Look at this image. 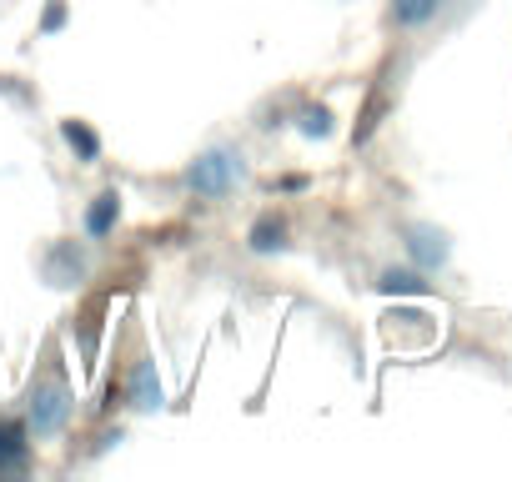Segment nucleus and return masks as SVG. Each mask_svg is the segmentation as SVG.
<instances>
[{
    "label": "nucleus",
    "mask_w": 512,
    "mask_h": 482,
    "mask_svg": "<svg viewBox=\"0 0 512 482\" xmlns=\"http://www.w3.org/2000/svg\"><path fill=\"white\" fill-rule=\"evenodd\" d=\"M407 252H412L417 272H437V267L447 262V236L432 231V226H412V231H407Z\"/></svg>",
    "instance_id": "obj_8"
},
{
    "label": "nucleus",
    "mask_w": 512,
    "mask_h": 482,
    "mask_svg": "<svg viewBox=\"0 0 512 482\" xmlns=\"http://www.w3.org/2000/svg\"><path fill=\"white\" fill-rule=\"evenodd\" d=\"M31 467V432L21 417H0V477H21Z\"/></svg>",
    "instance_id": "obj_4"
},
{
    "label": "nucleus",
    "mask_w": 512,
    "mask_h": 482,
    "mask_svg": "<svg viewBox=\"0 0 512 482\" xmlns=\"http://www.w3.org/2000/svg\"><path fill=\"white\" fill-rule=\"evenodd\" d=\"M241 186H246V156H241V146H206L186 166V191L201 196V201H226Z\"/></svg>",
    "instance_id": "obj_2"
},
{
    "label": "nucleus",
    "mask_w": 512,
    "mask_h": 482,
    "mask_svg": "<svg viewBox=\"0 0 512 482\" xmlns=\"http://www.w3.org/2000/svg\"><path fill=\"white\" fill-rule=\"evenodd\" d=\"M61 141L71 146V156L81 161V166H91V161H101V131L91 126V121H61Z\"/></svg>",
    "instance_id": "obj_10"
},
{
    "label": "nucleus",
    "mask_w": 512,
    "mask_h": 482,
    "mask_svg": "<svg viewBox=\"0 0 512 482\" xmlns=\"http://www.w3.org/2000/svg\"><path fill=\"white\" fill-rule=\"evenodd\" d=\"M292 241V226H287V216L277 211V206H267L262 216H256L251 226H246V247L256 252V257H272V252H282Z\"/></svg>",
    "instance_id": "obj_6"
},
{
    "label": "nucleus",
    "mask_w": 512,
    "mask_h": 482,
    "mask_svg": "<svg viewBox=\"0 0 512 482\" xmlns=\"http://www.w3.org/2000/svg\"><path fill=\"white\" fill-rule=\"evenodd\" d=\"M297 131H302V136H312V141H322V136H332V111H327L322 101H312V106H302V111H297Z\"/></svg>",
    "instance_id": "obj_12"
},
{
    "label": "nucleus",
    "mask_w": 512,
    "mask_h": 482,
    "mask_svg": "<svg viewBox=\"0 0 512 482\" xmlns=\"http://www.w3.org/2000/svg\"><path fill=\"white\" fill-rule=\"evenodd\" d=\"M121 402H131L136 412H156V407L166 402V392H161V377H156L151 357H136L131 377L121 382Z\"/></svg>",
    "instance_id": "obj_5"
},
{
    "label": "nucleus",
    "mask_w": 512,
    "mask_h": 482,
    "mask_svg": "<svg viewBox=\"0 0 512 482\" xmlns=\"http://www.w3.org/2000/svg\"><path fill=\"white\" fill-rule=\"evenodd\" d=\"M61 26H66V0H51L46 16H41V31H46V36H56Z\"/></svg>",
    "instance_id": "obj_13"
},
{
    "label": "nucleus",
    "mask_w": 512,
    "mask_h": 482,
    "mask_svg": "<svg viewBox=\"0 0 512 482\" xmlns=\"http://www.w3.org/2000/svg\"><path fill=\"white\" fill-rule=\"evenodd\" d=\"M71 417H76V397H71V387H66L61 367L51 362L41 377H31L21 422H26V432H31L36 442H51V437H61V432L71 427Z\"/></svg>",
    "instance_id": "obj_1"
},
{
    "label": "nucleus",
    "mask_w": 512,
    "mask_h": 482,
    "mask_svg": "<svg viewBox=\"0 0 512 482\" xmlns=\"http://www.w3.org/2000/svg\"><path fill=\"white\" fill-rule=\"evenodd\" d=\"M81 277H86L81 247H76V241H56V247L46 252V282L51 287H81Z\"/></svg>",
    "instance_id": "obj_7"
},
{
    "label": "nucleus",
    "mask_w": 512,
    "mask_h": 482,
    "mask_svg": "<svg viewBox=\"0 0 512 482\" xmlns=\"http://www.w3.org/2000/svg\"><path fill=\"white\" fill-rule=\"evenodd\" d=\"M377 292L382 297H427V272H417V267H392V272H382L377 277Z\"/></svg>",
    "instance_id": "obj_11"
},
{
    "label": "nucleus",
    "mask_w": 512,
    "mask_h": 482,
    "mask_svg": "<svg viewBox=\"0 0 512 482\" xmlns=\"http://www.w3.org/2000/svg\"><path fill=\"white\" fill-rule=\"evenodd\" d=\"M442 16V0H387V21L397 31H427Z\"/></svg>",
    "instance_id": "obj_9"
},
{
    "label": "nucleus",
    "mask_w": 512,
    "mask_h": 482,
    "mask_svg": "<svg viewBox=\"0 0 512 482\" xmlns=\"http://www.w3.org/2000/svg\"><path fill=\"white\" fill-rule=\"evenodd\" d=\"M277 186H282V191H302V186H307V176H282Z\"/></svg>",
    "instance_id": "obj_14"
},
{
    "label": "nucleus",
    "mask_w": 512,
    "mask_h": 482,
    "mask_svg": "<svg viewBox=\"0 0 512 482\" xmlns=\"http://www.w3.org/2000/svg\"><path fill=\"white\" fill-rule=\"evenodd\" d=\"M116 226H121V186H101L81 211V231H86V241H106Z\"/></svg>",
    "instance_id": "obj_3"
}]
</instances>
